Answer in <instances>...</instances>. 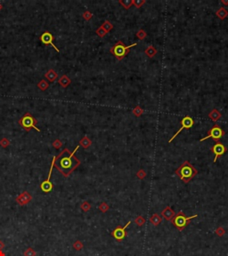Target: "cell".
<instances>
[{
    "label": "cell",
    "instance_id": "obj_1",
    "mask_svg": "<svg viewBox=\"0 0 228 256\" xmlns=\"http://www.w3.org/2000/svg\"><path fill=\"white\" fill-rule=\"evenodd\" d=\"M77 149H79V146L76 147L73 152H70L68 148H64L58 156L54 157V166L64 177L70 176L80 165V160L74 156Z\"/></svg>",
    "mask_w": 228,
    "mask_h": 256
},
{
    "label": "cell",
    "instance_id": "obj_2",
    "mask_svg": "<svg viewBox=\"0 0 228 256\" xmlns=\"http://www.w3.org/2000/svg\"><path fill=\"white\" fill-rule=\"evenodd\" d=\"M175 175L185 183H188L198 174V170L189 161H185L175 171Z\"/></svg>",
    "mask_w": 228,
    "mask_h": 256
},
{
    "label": "cell",
    "instance_id": "obj_3",
    "mask_svg": "<svg viewBox=\"0 0 228 256\" xmlns=\"http://www.w3.org/2000/svg\"><path fill=\"white\" fill-rule=\"evenodd\" d=\"M136 45H137L136 43H134L130 45H126L122 41L119 40L110 49V53L113 54L118 61H121L129 54L130 49L135 46Z\"/></svg>",
    "mask_w": 228,
    "mask_h": 256
},
{
    "label": "cell",
    "instance_id": "obj_4",
    "mask_svg": "<svg viewBox=\"0 0 228 256\" xmlns=\"http://www.w3.org/2000/svg\"><path fill=\"white\" fill-rule=\"evenodd\" d=\"M197 217H198L197 214L187 217V216H185V214L182 211H180L177 214H175V215L170 220V221L172 222V224L179 231H183L184 229H185V227L190 223L191 220H192L194 218H197Z\"/></svg>",
    "mask_w": 228,
    "mask_h": 256
},
{
    "label": "cell",
    "instance_id": "obj_5",
    "mask_svg": "<svg viewBox=\"0 0 228 256\" xmlns=\"http://www.w3.org/2000/svg\"><path fill=\"white\" fill-rule=\"evenodd\" d=\"M37 123H38L37 119L34 118L30 113H26V114H24V115L20 118V120H19V125H20L22 128H24V130H26L27 132H29L31 128L37 130L38 132H40V129L36 126V124H37Z\"/></svg>",
    "mask_w": 228,
    "mask_h": 256
},
{
    "label": "cell",
    "instance_id": "obj_6",
    "mask_svg": "<svg viewBox=\"0 0 228 256\" xmlns=\"http://www.w3.org/2000/svg\"><path fill=\"white\" fill-rule=\"evenodd\" d=\"M225 135V131L221 128V126H219L218 125H214L209 131H208V135L206 137L202 138L200 140V141H203L209 138H212L214 141L216 142Z\"/></svg>",
    "mask_w": 228,
    "mask_h": 256
},
{
    "label": "cell",
    "instance_id": "obj_7",
    "mask_svg": "<svg viewBox=\"0 0 228 256\" xmlns=\"http://www.w3.org/2000/svg\"><path fill=\"white\" fill-rule=\"evenodd\" d=\"M180 124H181V127L179 128V130L172 137H171V139L168 141V142L169 143H171L172 142V141L174 140L175 138L177 136V135H179L184 129H186V130H189L190 128H192V126H193V125H194V120L191 118V117H189V116H185L181 121H180Z\"/></svg>",
    "mask_w": 228,
    "mask_h": 256
},
{
    "label": "cell",
    "instance_id": "obj_8",
    "mask_svg": "<svg viewBox=\"0 0 228 256\" xmlns=\"http://www.w3.org/2000/svg\"><path fill=\"white\" fill-rule=\"evenodd\" d=\"M131 223V221H129L124 227H121V226H117L115 229H113L111 232V237H113L116 240L118 241H121L123 240L126 236H127V231H126V229L129 226V224Z\"/></svg>",
    "mask_w": 228,
    "mask_h": 256
},
{
    "label": "cell",
    "instance_id": "obj_9",
    "mask_svg": "<svg viewBox=\"0 0 228 256\" xmlns=\"http://www.w3.org/2000/svg\"><path fill=\"white\" fill-rule=\"evenodd\" d=\"M54 159L53 158V161H52V165H51V167H50V171H49V175H48V177L46 181H44L40 185L41 189L43 190V192L45 193H49L52 191L53 189V183L51 182V176H52V173H53V168H54Z\"/></svg>",
    "mask_w": 228,
    "mask_h": 256
},
{
    "label": "cell",
    "instance_id": "obj_10",
    "mask_svg": "<svg viewBox=\"0 0 228 256\" xmlns=\"http://www.w3.org/2000/svg\"><path fill=\"white\" fill-rule=\"evenodd\" d=\"M39 39L40 41L46 45H52L53 47L54 48V50L59 53L60 50L55 46V45L54 44V37L52 35V33H50L49 31H46L44 32L40 37H39Z\"/></svg>",
    "mask_w": 228,
    "mask_h": 256
},
{
    "label": "cell",
    "instance_id": "obj_11",
    "mask_svg": "<svg viewBox=\"0 0 228 256\" xmlns=\"http://www.w3.org/2000/svg\"><path fill=\"white\" fill-rule=\"evenodd\" d=\"M211 151L214 153V155H215L214 163H216V161L217 160V158H218L220 156L224 155V154L227 151V148H226V147L223 143H221V142L217 141V142L215 144L214 146L211 148Z\"/></svg>",
    "mask_w": 228,
    "mask_h": 256
},
{
    "label": "cell",
    "instance_id": "obj_12",
    "mask_svg": "<svg viewBox=\"0 0 228 256\" xmlns=\"http://www.w3.org/2000/svg\"><path fill=\"white\" fill-rule=\"evenodd\" d=\"M31 200H32V196H31L28 191H23L22 193H21V194L15 198L16 203H17L18 204L22 205V206L28 204Z\"/></svg>",
    "mask_w": 228,
    "mask_h": 256
},
{
    "label": "cell",
    "instance_id": "obj_13",
    "mask_svg": "<svg viewBox=\"0 0 228 256\" xmlns=\"http://www.w3.org/2000/svg\"><path fill=\"white\" fill-rule=\"evenodd\" d=\"M161 215L163 216L167 221H170V220L175 215V214L174 211L171 209L170 206H166V207L162 210Z\"/></svg>",
    "mask_w": 228,
    "mask_h": 256
},
{
    "label": "cell",
    "instance_id": "obj_14",
    "mask_svg": "<svg viewBox=\"0 0 228 256\" xmlns=\"http://www.w3.org/2000/svg\"><path fill=\"white\" fill-rule=\"evenodd\" d=\"M209 118L213 122L218 121L222 118V114L220 111H218L216 108H213L209 113Z\"/></svg>",
    "mask_w": 228,
    "mask_h": 256
},
{
    "label": "cell",
    "instance_id": "obj_15",
    "mask_svg": "<svg viewBox=\"0 0 228 256\" xmlns=\"http://www.w3.org/2000/svg\"><path fill=\"white\" fill-rule=\"evenodd\" d=\"M45 78H47V80L50 81V82H54L57 79V78H58V74L54 71L53 68H50L45 74Z\"/></svg>",
    "mask_w": 228,
    "mask_h": 256
},
{
    "label": "cell",
    "instance_id": "obj_16",
    "mask_svg": "<svg viewBox=\"0 0 228 256\" xmlns=\"http://www.w3.org/2000/svg\"><path fill=\"white\" fill-rule=\"evenodd\" d=\"M150 222L154 225V226H158L161 221H162V217L159 214H153L150 217Z\"/></svg>",
    "mask_w": 228,
    "mask_h": 256
},
{
    "label": "cell",
    "instance_id": "obj_17",
    "mask_svg": "<svg viewBox=\"0 0 228 256\" xmlns=\"http://www.w3.org/2000/svg\"><path fill=\"white\" fill-rule=\"evenodd\" d=\"M58 83L60 84V85H62V87H63V88H66V87H68L70 85V83H71V80L68 78L66 75H63L60 78H59V80H58Z\"/></svg>",
    "mask_w": 228,
    "mask_h": 256
},
{
    "label": "cell",
    "instance_id": "obj_18",
    "mask_svg": "<svg viewBox=\"0 0 228 256\" xmlns=\"http://www.w3.org/2000/svg\"><path fill=\"white\" fill-rule=\"evenodd\" d=\"M145 54L147 55L149 58H153L157 54L158 51H157V49L153 45H149L147 48L145 49Z\"/></svg>",
    "mask_w": 228,
    "mask_h": 256
},
{
    "label": "cell",
    "instance_id": "obj_19",
    "mask_svg": "<svg viewBox=\"0 0 228 256\" xmlns=\"http://www.w3.org/2000/svg\"><path fill=\"white\" fill-rule=\"evenodd\" d=\"M216 16L220 19V20H225L228 16V11L225 8V7H220L217 11H216Z\"/></svg>",
    "mask_w": 228,
    "mask_h": 256
},
{
    "label": "cell",
    "instance_id": "obj_20",
    "mask_svg": "<svg viewBox=\"0 0 228 256\" xmlns=\"http://www.w3.org/2000/svg\"><path fill=\"white\" fill-rule=\"evenodd\" d=\"M80 145H81L84 148H88L92 145V141L87 136H84L80 141Z\"/></svg>",
    "mask_w": 228,
    "mask_h": 256
},
{
    "label": "cell",
    "instance_id": "obj_21",
    "mask_svg": "<svg viewBox=\"0 0 228 256\" xmlns=\"http://www.w3.org/2000/svg\"><path fill=\"white\" fill-rule=\"evenodd\" d=\"M119 3L126 10H128L133 5V0H120Z\"/></svg>",
    "mask_w": 228,
    "mask_h": 256
},
{
    "label": "cell",
    "instance_id": "obj_22",
    "mask_svg": "<svg viewBox=\"0 0 228 256\" xmlns=\"http://www.w3.org/2000/svg\"><path fill=\"white\" fill-rule=\"evenodd\" d=\"M144 112H145V110L143 109V108H141L140 106H135L133 109H132V113L134 114V116L136 117V118H139V117H141L143 114H144Z\"/></svg>",
    "mask_w": 228,
    "mask_h": 256
},
{
    "label": "cell",
    "instance_id": "obj_23",
    "mask_svg": "<svg viewBox=\"0 0 228 256\" xmlns=\"http://www.w3.org/2000/svg\"><path fill=\"white\" fill-rule=\"evenodd\" d=\"M101 28H103L107 33H109L112 28H113V25L109 22V21H105L103 24H102V26H101Z\"/></svg>",
    "mask_w": 228,
    "mask_h": 256
},
{
    "label": "cell",
    "instance_id": "obj_24",
    "mask_svg": "<svg viewBox=\"0 0 228 256\" xmlns=\"http://www.w3.org/2000/svg\"><path fill=\"white\" fill-rule=\"evenodd\" d=\"M134 223H135V224H136L137 226H139V227H142V226H143V225H144V224L145 223V218H144L143 216L139 215V216H137V217H136V218L134 219Z\"/></svg>",
    "mask_w": 228,
    "mask_h": 256
},
{
    "label": "cell",
    "instance_id": "obj_25",
    "mask_svg": "<svg viewBox=\"0 0 228 256\" xmlns=\"http://www.w3.org/2000/svg\"><path fill=\"white\" fill-rule=\"evenodd\" d=\"M136 37L139 40H144L147 37V33L143 28H141L136 32Z\"/></svg>",
    "mask_w": 228,
    "mask_h": 256
},
{
    "label": "cell",
    "instance_id": "obj_26",
    "mask_svg": "<svg viewBox=\"0 0 228 256\" xmlns=\"http://www.w3.org/2000/svg\"><path fill=\"white\" fill-rule=\"evenodd\" d=\"M49 86V84L45 80V79H42V80L38 84V87L40 89L41 91H46Z\"/></svg>",
    "mask_w": 228,
    "mask_h": 256
},
{
    "label": "cell",
    "instance_id": "obj_27",
    "mask_svg": "<svg viewBox=\"0 0 228 256\" xmlns=\"http://www.w3.org/2000/svg\"><path fill=\"white\" fill-rule=\"evenodd\" d=\"M23 255L24 256H36L37 255V253L36 251L32 248V247H28L27 249L24 251L23 253Z\"/></svg>",
    "mask_w": 228,
    "mask_h": 256
},
{
    "label": "cell",
    "instance_id": "obj_28",
    "mask_svg": "<svg viewBox=\"0 0 228 256\" xmlns=\"http://www.w3.org/2000/svg\"><path fill=\"white\" fill-rule=\"evenodd\" d=\"M80 208L81 210L84 211V212H88V211L91 209V204L87 202V201H84V202L80 204Z\"/></svg>",
    "mask_w": 228,
    "mask_h": 256
},
{
    "label": "cell",
    "instance_id": "obj_29",
    "mask_svg": "<svg viewBox=\"0 0 228 256\" xmlns=\"http://www.w3.org/2000/svg\"><path fill=\"white\" fill-rule=\"evenodd\" d=\"M109 209H110V206H109V204H108L107 203L103 202L101 203L100 205H99V210H100L102 213H106Z\"/></svg>",
    "mask_w": 228,
    "mask_h": 256
},
{
    "label": "cell",
    "instance_id": "obj_30",
    "mask_svg": "<svg viewBox=\"0 0 228 256\" xmlns=\"http://www.w3.org/2000/svg\"><path fill=\"white\" fill-rule=\"evenodd\" d=\"M73 249H75L76 251H80L81 249L84 247V244H83V243L81 242V241H80V240H77V241H75L74 242V244H73Z\"/></svg>",
    "mask_w": 228,
    "mask_h": 256
},
{
    "label": "cell",
    "instance_id": "obj_31",
    "mask_svg": "<svg viewBox=\"0 0 228 256\" xmlns=\"http://www.w3.org/2000/svg\"><path fill=\"white\" fill-rule=\"evenodd\" d=\"M95 33H96L97 36L100 37V38H104V37H105V36L107 35V32H106L103 28L101 27H99L95 30Z\"/></svg>",
    "mask_w": 228,
    "mask_h": 256
},
{
    "label": "cell",
    "instance_id": "obj_32",
    "mask_svg": "<svg viewBox=\"0 0 228 256\" xmlns=\"http://www.w3.org/2000/svg\"><path fill=\"white\" fill-rule=\"evenodd\" d=\"M10 145V141L6 138H2L0 140V146L3 148H7Z\"/></svg>",
    "mask_w": 228,
    "mask_h": 256
},
{
    "label": "cell",
    "instance_id": "obj_33",
    "mask_svg": "<svg viewBox=\"0 0 228 256\" xmlns=\"http://www.w3.org/2000/svg\"><path fill=\"white\" fill-rule=\"evenodd\" d=\"M136 177H137L138 179H140V180L145 179V178L146 177V172H145V170H143V169L138 170L137 173H136Z\"/></svg>",
    "mask_w": 228,
    "mask_h": 256
},
{
    "label": "cell",
    "instance_id": "obj_34",
    "mask_svg": "<svg viewBox=\"0 0 228 256\" xmlns=\"http://www.w3.org/2000/svg\"><path fill=\"white\" fill-rule=\"evenodd\" d=\"M83 18L86 20V21H90L92 18H93V14L89 11H85L83 14H82Z\"/></svg>",
    "mask_w": 228,
    "mask_h": 256
},
{
    "label": "cell",
    "instance_id": "obj_35",
    "mask_svg": "<svg viewBox=\"0 0 228 256\" xmlns=\"http://www.w3.org/2000/svg\"><path fill=\"white\" fill-rule=\"evenodd\" d=\"M145 3V0H133V5L136 8L142 7V5Z\"/></svg>",
    "mask_w": 228,
    "mask_h": 256
},
{
    "label": "cell",
    "instance_id": "obj_36",
    "mask_svg": "<svg viewBox=\"0 0 228 256\" xmlns=\"http://www.w3.org/2000/svg\"><path fill=\"white\" fill-rule=\"evenodd\" d=\"M62 146H63V142L59 139H56L53 142V147L54 148H56V149H59L60 148H62Z\"/></svg>",
    "mask_w": 228,
    "mask_h": 256
},
{
    "label": "cell",
    "instance_id": "obj_37",
    "mask_svg": "<svg viewBox=\"0 0 228 256\" xmlns=\"http://www.w3.org/2000/svg\"><path fill=\"white\" fill-rule=\"evenodd\" d=\"M216 234L218 237H223L226 234V230L223 229L222 227H219V228H217V229H216Z\"/></svg>",
    "mask_w": 228,
    "mask_h": 256
},
{
    "label": "cell",
    "instance_id": "obj_38",
    "mask_svg": "<svg viewBox=\"0 0 228 256\" xmlns=\"http://www.w3.org/2000/svg\"><path fill=\"white\" fill-rule=\"evenodd\" d=\"M5 248V244L2 240H0V251H2Z\"/></svg>",
    "mask_w": 228,
    "mask_h": 256
},
{
    "label": "cell",
    "instance_id": "obj_39",
    "mask_svg": "<svg viewBox=\"0 0 228 256\" xmlns=\"http://www.w3.org/2000/svg\"><path fill=\"white\" fill-rule=\"evenodd\" d=\"M221 3L224 4L225 5H228V0H221Z\"/></svg>",
    "mask_w": 228,
    "mask_h": 256
},
{
    "label": "cell",
    "instance_id": "obj_40",
    "mask_svg": "<svg viewBox=\"0 0 228 256\" xmlns=\"http://www.w3.org/2000/svg\"><path fill=\"white\" fill-rule=\"evenodd\" d=\"M0 256H5V254L3 251H0Z\"/></svg>",
    "mask_w": 228,
    "mask_h": 256
},
{
    "label": "cell",
    "instance_id": "obj_41",
    "mask_svg": "<svg viewBox=\"0 0 228 256\" xmlns=\"http://www.w3.org/2000/svg\"><path fill=\"white\" fill-rule=\"evenodd\" d=\"M2 9H3V5H2L0 4V11H1Z\"/></svg>",
    "mask_w": 228,
    "mask_h": 256
}]
</instances>
